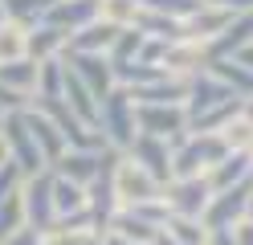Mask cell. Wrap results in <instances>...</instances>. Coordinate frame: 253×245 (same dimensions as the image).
<instances>
[{"mask_svg": "<svg viewBox=\"0 0 253 245\" xmlns=\"http://www.w3.org/2000/svg\"><path fill=\"white\" fill-rule=\"evenodd\" d=\"M229 155V143L220 131H188L171 139V176H209Z\"/></svg>", "mask_w": 253, "mask_h": 245, "instance_id": "6da1fadb", "label": "cell"}, {"mask_svg": "<svg viewBox=\"0 0 253 245\" xmlns=\"http://www.w3.org/2000/svg\"><path fill=\"white\" fill-rule=\"evenodd\" d=\"M98 131L106 135V143L115 147V151H126V147H131V139L139 135V123H135V98H131V90L115 86V90L102 98V106H98Z\"/></svg>", "mask_w": 253, "mask_h": 245, "instance_id": "7a4b0ae2", "label": "cell"}, {"mask_svg": "<svg viewBox=\"0 0 253 245\" xmlns=\"http://www.w3.org/2000/svg\"><path fill=\"white\" fill-rule=\"evenodd\" d=\"M115 192H119V204H143V200H155V196H164V184L155 180L143 163H135L126 151H119L115 159Z\"/></svg>", "mask_w": 253, "mask_h": 245, "instance_id": "3957f363", "label": "cell"}, {"mask_svg": "<svg viewBox=\"0 0 253 245\" xmlns=\"http://www.w3.org/2000/svg\"><path fill=\"white\" fill-rule=\"evenodd\" d=\"M0 135H4L8 159L17 163L25 176H37L41 168H49L45 155H41V147H37V139H33V131H29V123H25V110H12L4 119V127H0Z\"/></svg>", "mask_w": 253, "mask_h": 245, "instance_id": "277c9868", "label": "cell"}, {"mask_svg": "<svg viewBox=\"0 0 253 245\" xmlns=\"http://www.w3.org/2000/svg\"><path fill=\"white\" fill-rule=\"evenodd\" d=\"M209 200H212L209 176H171L164 184V204L176 217H204Z\"/></svg>", "mask_w": 253, "mask_h": 245, "instance_id": "5b68a950", "label": "cell"}, {"mask_svg": "<svg viewBox=\"0 0 253 245\" xmlns=\"http://www.w3.org/2000/svg\"><path fill=\"white\" fill-rule=\"evenodd\" d=\"M25 217H29V229L37 233H49L53 221H57V208H53V168H41L37 176H25Z\"/></svg>", "mask_w": 253, "mask_h": 245, "instance_id": "8992f818", "label": "cell"}, {"mask_svg": "<svg viewBox=\"0 0 253 245\" xmlns=\"http://www.w3.org/2000/svg\"><path fill=\"white\" fill-rule=\"evenodd\" d=\"M135 123H139V135H155V139H180L188 135V110L180 102L160 106V102H135Z\"/></svg>", "mask_w": 253, "mask_h": 245, "instance_id": "52a82bcc", "label": "cell"}, {"mask_svg": "<svg viewBox=\"0 0 253 245\" xmlns=\"http://www.w3.org/2000/svg\"><path fill=\"white\" fill-rule=\"evenodd\" d=\"M115 159H119V151H115V147H106V151H90V147H70V151H66V155H61V159L53 163V172L86 188L90 180L98 176L102 168H110Z\"/></svg>", "mask_w": 253, "mask_h": 245, "instance_id": "ba28073f", "label": "cell"}, {"mask_svg": "<svg viewBox=\"0 0 253 245\" xmlns=\"http://www.w3.org/2000/svg\"><path fill=\"white\" fill-rule=\"evenodd\" d=\"M115 163L110 168H102L98 176L86 184V208H90V221H94V233H106L110 221H115V212L123 208L119 204V192H115Z\"/></svg>", "mask_w": 253, "mask_h": 245, "instance_id": "9c48e42d", "label": "cell"}, {"mask_svg": "<svg viewBox=\"0 0 253 245\" xmlns=\"http://www.w3.org/2000/svg\"><path fill=\"white\" fill-rule=\"evenodd\" d=\"M61 57H66V65L90 86V94L98 98V102L119 86V82H115V65H110L106 53H61Z\"/></svg>", "mask_w": 253, "mask_h": 245, "instance_id": "30bf717a", "label": "cell"}, {"mask_svg": "<svg viewBox=\"0 0 253 245\" xmlns=\"http://www.w3.org/2000/svg\"><path fill=\"white\" fill-rule=\"evenodd\" d=\"M229 98H237L225 82H220L209 65H204L200 74H192L188 78V98H184V110H188V119H196V114H204V110H212V106H220V102H229Z\"/></svg>", "mask_w": 253, "mask_h": 245, "instance_id": "8fae6325", "label": "cell"}, {"mask_svg": "<svg viewBox=\"0 0 253 245\" xmlns=\"http://www.w3.org/2000/svg\"><path fill=\"white\" fill-rule=\"evenodd\" d=\"M253 184V180H249ZM249 184H237V188H225V192H212L209 208H204V225L209 229H233L237 221L245 217V204H249Z\"/></svg>", "mask_w": 253, "mask_h": 245, "instance_id": "7c38bea8", "label": "cell"}, {"mask_svg": "<svg viewBox=\"0 0 253 245\" xmlns=\"http://www.w3.org/2000/svg\"><path fill=\"white\" fill-rule=\"evenodd\" d=\"M126 155H131L135 163H143V168L160 180V184H168V180H171V143H168V139L135 135L131 147H126Z\"/></svg>", "mask_w": 253, "mask_h": 245, "instance_id": "4fadbf2b", "label": "cell"}, {"mask_svg": "<svg viewBox=\"0 0 253 245\" xmlns=\"http://www.w3.org/2000/svg\"><path fill=\"white\" fill-rule=\"evenodd\" d=\"M25 123H29V131H33V139H37V147H41L45 163L53 168V163L70 151V143H66V135H61V127H57L45 110H37V106H29V110H25Z\"/></svg>", "mask_w": 253, "mask_h": 245, "instance_id": "5bb4252c", "label": "cell"}, {"mask_svg": "<svg viewBox=\"0 0 253 245\" xmlns=\"http://www.w3.org/2000/svg\"><path fill=\"white\" fill-rule=\"evenodd\" d=\"M90 21H98V0H53L49 12H45V25L61 29L70 37V33L86 29Z\"/></svg>", "mask_w": 253, "mask_h": 245, "instance_id": "9a60e30c", "label": "cell"}, {"mask_svg": "<svg viewBox=\"0 0 253 245\" xmlns=\"http://www.w3.org/2000/svg\"><path fill=\"white\" fill-rule=\"evenodd\" d=\"M229 21H233V12H225V8H216V4H209V0H204V4L184 21V37L196 41V45H209V41H216L220 33H225Z\"/></svg>", "mask_w": 253, "mask_h": 245, "instance_id": "2e32d148", "label": "cell"}, {"mask_svg": "<svg viewBox=\"0 0 253 245\" xmlns=\"http://www.w3.org/2000/svg\"><path fill=\"white\" fill-rule=\"evenodd\" d=\"M249 41H253V12H241V16H233V21L225 25V33H220L216 41L204 45V53H209V61H216V57H237Z\"/></svg>", "mask_w": 253, "mask_h": 245, "instance_id": "e0dca14e", "label": "cell"}, {"mask_svg": "<svg viewBox=\"0 0 253 245\" xmlns=\"http://www.w3.org/2000/svg\"><path fill=\"white\" fill-rule=\"evenodd\" d=\"M119 25H110V21H90L86 29H78V33H70V41H66V53H110V45H115V37H119Z\"/></svg>", "mask_w": 253, "mask_h": 245, "instance_id": "ac0fdd59", "label": "cell"}, {"mask_svg": "<svg viewBox=\"0 0 253 245\" xmlns=\"http://www.w3.org/2000/svg\"><path fill=\"white\" fill-rule=\"evenodd\" d=\"M249 180H253V155H249V151H229V155L209 172L212 192H225V188H237V184H249Z\"/></svg>", "mask_w": 253, "mask_h": 245, "instance_id": "d6986e66", "label": "cell"}, {"mask_svg": "<svg viewBox=\"0 0 253 245\" xmlns=\"http://www.w3.org/2000/svg\"><path fill=\"white\" fill-rule=\"evenodd\" d=\"M66 33H61V29H53V25H33V29H29L25 33V53L29 57H33V61H49V57H61V53H66Z\"/></svg>", "mask_w": 253, "mask_h": 245, "instance_id": "ffe728a7", "label": "cell"}, {"mask_svg": "<svg viewBox=\"0 0 253 245\" xmlns=\"http://www.w3.org/2000/svg\"><path fill=\"white\" fill-rule=\"evenodd\" d=\"M61 94H66V57H49V61H41V70H37L33 102H57Z\"/></svg>", "mask_w": 253, "mask_h": 245, "instance_id": "44dd1931", "label": "cell"}, {"mask_svg": "<svg viewBox=\"0 0 253 245\" xmlns=\"http://www.w3.org/2000/svg\"><path fill=\"white\" fill-rule=\"evenodd\" d=\"M53 208H57V221H66V217H78V212H86V188L53 172ZM57 221H53V225H57Z\"/></svg>", "mask_w": 253, "mask_h": 245, "instance_id": "7402d4cb", "label": "cell"}, {"mask_svg": "<svg viewBox=\"0 0 253 245\" xmlns=\"http://www.w3.org/2000/svg\"><path fill=\"white\" fill-rule=\"evenodd\" d=\"M209 70L225 82L237 98H249V94H253V70H249V65H241L237 57H216V61H209Z\"/></svg>", "mask_w": 253, "mask_h": 245, "instance_id": "603a6c76", "label": "cell"}, {"mask_svg": "<svg viewBox=\"0 0 253 245\" xmlns=\"http://www.w3.org/2000/svg\"><path fill=\"white\" fill-rule=\"evenodd\" d=\"M106 233H119V237H126V241H139V245H155V237L164 233V229H155V225H147L143 217H135L131 208H119L115 212V221H110V229Z\"/></svg>", "mask_w": 253, "mask_h": 245, "instance_id": "cb8c5ba5", "label": "cell"}, {"mask_svg": "<svg viewBox=\"0 0 253 245\" xmlns=\"http://www.w3.org/2000/svg\"><path fill=\"white\" fill-rule=\"evenodd\" d=\"M37 70H41V61H33V57H17V61H4V65H0V82H4L8 90L33 98V90H37Z\"/></svg>", "mask_w": 253, "mask_h": 245, "instance_id": "d4e9b609", "label": "cell"}, {"mask_svg": "<svg viewBox=\"0 0 253 245\" xmlns=\"http://www.w3.org/2000/svg\"><path fill=\"white\" fill-rule=\"evenodd\" d=\"M164 233H168L171 241H180V245H209V233H212V229L204 225L200 217H176V212H171L168 225H164Z\"/></svg>", "mask_w": 253, "mask_h": 245, "instance_id": "484cf974", "label": "cell"}, {"mask_svg": "<svg viewBox=\"0 0 253 245\" xmlns=\"http://www.w3.org/2000/svg\"><path fill=\"white\" fill-rule=\"evenodd\" d=\"M53 0H4V16L12 25H21V29H33L45 21V12H49Z\"/></svg>", "mask_w": 253, "mask_h": 245, "instance_id": "4316f807", "label": "cell"}, {"mask_svg": "<svg viewBox=\"0 0 253 245\" xmlns=\"http://www.w3.org/2000/svg\"><path fill=\"white\" fill-rule=\"evenodd\" d=\"M21 188H25V184H21ZM25 225H29V217H25V196H21V192L4 196V200H0V245H4L12 233H21Z\"/></svg>", "mask_w": 253, "mask_h": 245, "instance_id": "83f0119b", "label": "cell"}, {"mask_svg": "<svg viewBox=\"0 0 253 245\" xmlns=\"http://www.w3.org/2000/svg\"><path fill=\"white\" fill-rule=\"evenodd\" d=\"M135 29H143L147 37H160V41H180V37H184V21L160 16V12H151V8H143V12H139Z\"/></svg>", "mask_w": 253, "mask_h": 245, "instance_id": "f1b7e54d", "label": "cell"}, {"mask_svg": "<svg viewBox=\"0 0 253 245\" xmlns=\"http://www.w3.org/2000/svg\"><path fill=\"white\" fill-rule=\"evenodd\" d=\"M143 41H147V33L143 29H123L119 37H115V45H110V65H126V61H139V49H143Z\"/></svg>", "mask_w": 253, "mask_h": 245, "instance_id": "f546056e", "label": "cell"}, {"mask_svg": "<svg viewBox=\"0 0 253 245\" xmlns=\"http://www.w3.org/2000/svg\"><path fill=\"white\" fill-rule=\"evenodd\" d=\"M143 12V0H98V16L119 29H131Z\"/></svg>", "mask_w": 253, "mask_h": 245, "instance_id": "4dcf8cb0", "label": "cell"}, {"mask_svg": "<svg viewBox=\"0 0 253 245\" xmlns=\"http://www.w3.org/2000/svg\"><path fill=\"white\" fill-rule=\"evenodd\" d=\"M25 33H29V29L12 25V21L0 25V65H4V61H17V57H29V53H25Z\"/></svg>", "mask_w": 253, "mask_h": 245, "instance_id": "1f68e13d", "label": "cell"}, {"mask_svg": "<svg viewBox=\"0 0 253 245\" xmlns=\"http://www.w3.org/2000/svg\"><path fill=\"white\" fill-rule=\"evenodd\" d=\"M204 0H143V8L160 12V16H171V21H188Z\"/></svg>", "mask_w": 253, "mask_h": 245, "instance_id": "d6a6232c", "label": "cell"}, {"mask_svg": "<svg viewBox=\"0 0 253 245\" xmlns=\"http://www.w3.org/2000/svg\"><path fill=\"white\" fill-rule=\"evenodd\" d=\"M21 184H25V172L8 159L4 168H0V200H4V196H12V192H21Z\"/></svg>", "mask_w": 253, "mask_h": 245, "instance_id": "836d02e7", "label": "cell"}, {"mask_svg": "<svg viewBox=\"0 0 253 245\" xmlns=\"http://www.w3.org/2000/svg\"><path fill=\"white\" fill-rule=\"evenodd\" d=\"M29 102H33L29 94H17V90H8L4 82H0V110H4V114H12V110H29Z\"/></svg>", "mask_w": 253, "mask_h": 245, "instance_id": "e575fe53", "label": "cell"}, {"mask_svg": "<svg viewBox=\"0 0 253 245\" xmlns=\"http://www.w3.org/2000/svg\"><path fill=\"white\" fill-rule=\"evenodd\" d=\"M225 233L233 237V245H253V217H241L233 229H225Z\"/></svg>", "mask_w": 253, "mask_h": 245, "instance_id": "d590c367", "label": "cell"}, {"mask_svg": "<svg viewBox=\"0 0 253 245\" xmlns=\"http://www.w3.org/2000/svg\"><path fill=\"white\" fill-rule=\"evenodd\" d=\"M4 245H45V233H37V229H29V225H25L21 233H12Z\"/></svg>", "mask_w": 253, "mask_h": 245, "instance_id": "8d00e7d4", "label": "cell"}, {"mask_svg": "<svg viewBox=\"0 0 253 245\" xmlns=\"http://www.w3.org/2000/svg\"><path fill=\"white\" fill-rule=\"evenodd\" d=\"M209 4L225 8V12H233V16H241V12H253V0H209Z\"/></svg>", "mask_w": 253, "mask_h": 245, "instance_id": "74e56055", "label": "cell"}, {"mask_svg": "<svg viewBox=\"0 0 253 245\" xmlns=\"http://www.w3.org/2000/svg\"><path fill=\"white\" fill-rule=\"evenodd\" d=\"M237 61H241V65H249V70H253V41L241 49V53H237Z\"/></svg>", "mask_w": 253, "mask_h": 245, "instance_id": "f35d334b", "label": "cell"}, {"mask_svg": "<svg viewBox=\"0 0 253 245\" xmlns=\"http://www.w3.org/2000/svg\"><path fill=\"white\" fill-rule=\"evenodd\" d=\"M241 119H249V123H253V94H249V98H241Z\"/></svg>", "mask_w": 253, "mask_h": 245, "instance_id": "ab89813d", "label": "cell"}, {"mask_svg": "<svg viewBox=\"0 0 253 245\" xmlns=\"http://www.w3.org/2000/svg\"><path fill=\"white\" fill-rule=\"evenodd\" d=\"M106 245H139V241H126V237H119V233H106Z\"/></svg>", "mask_w": 253, "mask_h": 245, "instance_id": "60d3db41", "label": "cell"}, {"mask_svg": "<svg viewBox=\"0 0 253 245\" xmlns=\"http://www.w3.org/2000/svg\"><path fill=\"white\" fill-rule=\"evenodd\" d=\"M8 163V147H4V135H0V168Z\"/></svg>", "mask_w": 253, "mask_h": 245, "instance_id": "b9f144b4", "label": "cell"}, {"mask_svg": "<svg viewBox=\"0 0 253 245\" xmlns=\"http://www.w3.org/2000/svg\"><path fill=\"white\" fill-rule=\"evenodd\" d=\"M155 245H180V241H171L168 233H160V237H155Z\"/></svg>", "mask_w": 253, "mask_h": 245, "instance_id": "7bdbcfd3", "label": "cell"}, {"mask_svg": "<svg viewBox=\"0 0 253 245\" xmlns=\"http://www.w3.org/2000/svg\"><path fill=\"white\" fill-rule=\"evenodd\" d=\"M245 217H253V184H249V204H245Z\"/></svg>", "mask_w": 253, "mask_h": 245, "instance_id": "ee69618b", "label": "cell"}, {"mask_svg": "<svg viewBox=\"0 0 253 245\" xmlns=\"http://www.w3.org/2000/svg\"><path fill=\"white\" fill-rule=\"evenodd\" d=\"M4 21H8V16H4V0H0V25H4Z\"/></svg>", "mask_w": 253, "mask_h": 245, "instance_id": "f6af8a7d", "label": "cell"}, {"mask_svg": "<svg viewBox=\"0 0 253 245\" xmlns=\"http://www.w3.org/2000/svg\"><path fill=\"white\" fill-rule=\"evenodd\" d=\"M4 119H8V114H4V110H0V127H4Z\"/></svg>", "mask_w": 253, "mask_h": 245, "instance_id": "bcb514c9", "label": "cell"}]
</instances>
